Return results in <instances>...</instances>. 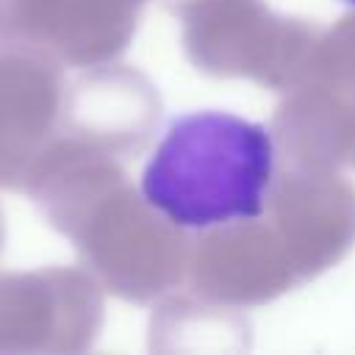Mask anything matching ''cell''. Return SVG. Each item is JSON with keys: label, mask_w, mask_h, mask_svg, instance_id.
Returning <instances> with one entry per match:
<instances>
[{"label": "cell", "mask_w": 355, "mask_h": 355, "mask_svg": "<svg viewBox=\"0 0 355 355\" xmlns=\"http://www.w3.org/2000/svg\"><path fill=\"white\" fill-rule=\"evenodd\" d=\"M344 3H347V6H355V0H344Z\"/></svg>", "instance_id": "obj_4"}, {"label": "cell", "mask_w": 355, "mask_h": 355, "mask_svg": "<svg viewBox=\"0 0 355 355\" xmlns=\"http://www.w3.org/2000/svg\"><path fill=\"white\" fill-rule=\"evenodd\" d=\"M6 241V219H3V211H0V247Z\"/></svg>", "instance_id": "obj_3"}, {"label": "cell", "mask_w": 355, "mask_h": 355, "mask_svg": "<svg viewBox=\"0 0 355 355\" xmlns=\"http://www.w3.org/2000/svg\"><path fill=\"white\" fill-rule=\"evenodd\" d=\"M275 139L255 119L230 111L175 116L153 147L141 200L183 230H219L263 214L275 180Z\"/></svg>", "instance_id": "obj_1"}, {"label": "cell", "mask_w": 355, "mask_h": 355, "mask_svg": "<svg viewBox=\"0 0 355 355\" xmlns=\"http://www.w3.org/2000/svg\"><path fill=\"white\" fill-rule=\"evenodd\" d=\"M44 105V72L28 55L0 50V189H19L25 183Z\"/></svg>", "instance_id": "obj_2"}]
</instances>
